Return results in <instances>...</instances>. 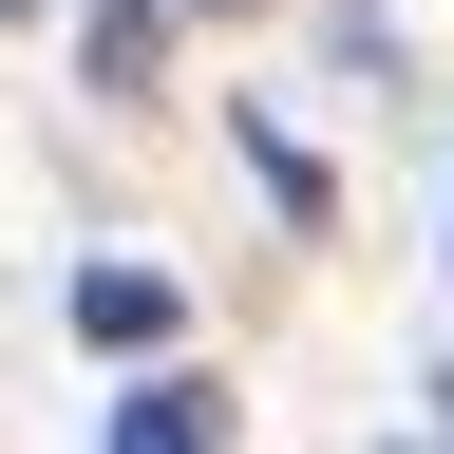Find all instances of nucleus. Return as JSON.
I'll return each instance as SVG.
<instances>
[{
	"mask_svg": "<svg viewBox=\"0 0 454 454\" xmlns=\"http://www.w3.org/2000/svg\"><path fill=\"white\" fill-rule=\"evenodd\" d=\"M208 435H227V379H190V360H152L114 397V454H208Z\"/></svg>",
	"mask_w": 454,
	"mask_h": 454,
	"instance_id": "1",
	"label": "nucleus"
},
{
	"mask_svg": "<svg viewBox=\"0 0 454 454\" xmlns=\"http://www.w3.org/2000/svg\"><path fill=\"white\" fill-rule=\"evenodd\" d=\"M170 20H190V0H76V38H95V95H152V76H170Z\"/></svg>",
	"mask_w": 454,
	"mask_h": 454,
	"instance_id": "2",
	"label": "nucleus"
},
{
	"mask_svg": "<svg viewBox=\"0 0 454 454\" xmlns=\"http://www.w3.org/2000/svg\"><path fill=\"white\" fill-rule=\"evenodd\" d=\"M76 340L152 360V340H170V284H152V265H76Z\"/></svg>",
	"mask_w": 454,
	"mask_h": 454,
	"instance_id": "3",
	"label": "nucleus"
},
{
	"mask_svg": "<svg viewBox=\"0 0 454 454\" xmlns=\"http://www.w3.org/2000/svg\"><path fill=\"white\" fill-rule=\"evenodd\" d=\"M435 435H454V360H435Z\"/></svg>",
	"mask_w": 454,
	"mask_h": 454,
	"instance_id": "4",
	"label": "nucleus"
},
{
	"mask_svg": "<svg viewBox=\"0 0 454 454\" xmlns=\"http://www.w3.org/2000/svg\"><path fill=\"white\" fill-rule=\"evenodd\" d=\"M0 20H20V0H0Z\"/></svg>",
	"mask_w": 454,
	"mask_h": 454,
	"instance_id": "5",
	"label": "nucleus"
}]
</instances>
